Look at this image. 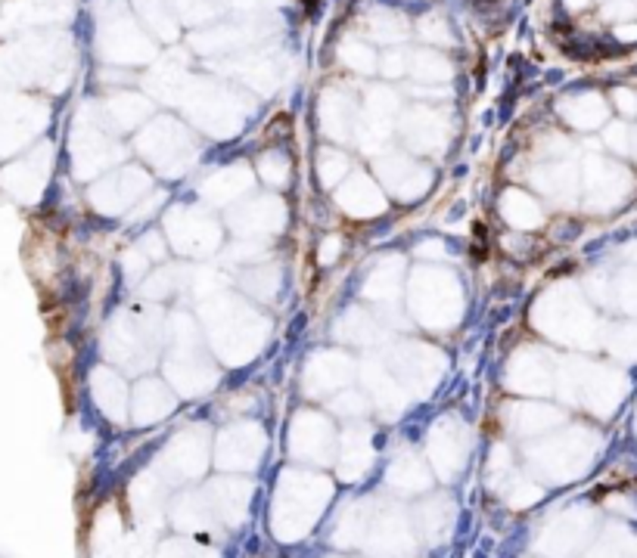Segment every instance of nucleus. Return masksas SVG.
Masks as SVG:
<instances>
[{"label":"nucleus","instance_id":"obj_1","mask_svg":"<svg viewBox=\"0 0 637 558\" xmlns=\"http://www.w3.org/2000/svg\"><path fill=\"white\" fill-rule=\"evenodd\" d=\"M203 319L214 354L227 363L252 360L258 354V348H262L264 335H268L264 317L243 298L212 295L203 308Z\"/></svg>","mask_w":637,"mask_h":558},{"label":"nucleus","instance_id":"obj_2","mask_svg":"<svg viewBox=\"0 0 637 558\" xmlns=\"http://www.w3.org/2000/svg\"><path fill=\"white\" fill-rule=\"evenodd\" d=\"M407 301H411V317L417 319L423 329L442 332L461 319L463 314V289L451 270L442 267H420L411 277L407 289Z\"/></svg>","mask_w":637,"mask_h":558},{"label":"nucleus","instance_id":"obj_3","mask_svg":"<svg viewBox=\"0 0 637 558\" xmlns=\"http://www.w3.org/2000/svg\"><path fill=\"white\" fill-rule=\"evenodd\" d=\"M165 376L184 394H205L214 385V369L205 357V348L199 341L194 317L174 314L165 323Z\"/></svg>","mask_w":637,"mask_h":558},{"label":"nucleus","instance_id":"obj_4","mask_svg":"<svg viewBox=\"0 0 637 558\" xmlns=\"http://www.w3.org/2000/svg\"><path fill=\"white\" fill-rule=\"evenodd\" d=\"M159 319L162 314L153 308L118 310L113 323L103 332V354L106 360L118 363L124 369H140V363L155 357V341H159Z\"/></svg>","mask_w":637,"mask_h":558},{"label":"nucleus","instance_id":"obj_5","mask_svg":"<svg viewBox=\"0 0 637 558\" xmlns=\"http://www.w3.org/2000/svg\"><path fill=\"white\" fill-rule=\"evenodd\" d=\"M165 242L181 258H209L221 249V223L203 205H174L165 211Z\"/></svg>","mask_w":637,"mask_h":558},{"label":"nucleus","instance_id":"obj_6","mask_svg":"<svg viewBox=\"0 0 637 558\" xmlns=\"http://www.w3.org/2000/svg\"><path fill=\"white\" fill-rule=\"evenodd\" d=\"M330 487L317 475H299L286 472L284 484H280L277 503H290V518H284L277 524V534L284 540H299L311 531V521L321 518L323 505H327Z\"/></svg>","mask_w":637,"mask_h":558},{"label":"nucleus","instance_id":"obj_7","mask_svg":"<svg viewBox=\"0 0 637 558\" xmlns=\"http://www.w3.org/2000/svg\"><path fill=\"white\" fill-rule=\"evenodd\" d=\"M150 190V177L146 171H137V168H124L118 174H109L103 177L91 186V208L106 218H118V214H128L144 192Z\"/></svg>","mask_w":637,"mask_h":558},{"label":"nucleus","instance_id":"obj_8","mask_svg":"<svg viewBox=\"0 0 637 558\" xmlns=\"http://www.w3.org/2000/svg\"><path fill=\"white\" fill-rule=\"evenodd\" d=\"M227 223L236 236L243 240H264L280 233L286 223V208L280 199L274 196H258V199H240L236 205L227 208Z\"/></svg>","mask_w":637,"mask_h":558},{"label":"nucleus","instance_id":"obj_9","mask_svg":"<svg viewBox=\"0 0 637 558\" xmlns=\"http://www.w3.org/2000/svg\"><path fill=\"white\" fill-rule=\"evenodd\" d=\"M386 367L398 378L402 388H417V382H426V388L435 385V376L444 367V357L435 348L417 345V341H402L395 351L389 354Z\"/></svg>","mask_w":637,"mask_h":558},{"label":"nucleus","instance_id":"obj_10","mask_svg":"<svg viewBox=\"0 0 637 558\" xmlns=\"http://www.w3.org/2000/svg\"><path fill=\"white\" fill-rule=\"evenodd\" d=\"M336 205H339V211L348 214V218L367 220V218H380V214L386 211V196H383V190L373 183V177L352 174L348 181H343V186H339Z\"/></svg>","mask_w":637,"mask_h":558},{"label":"nucleus","instance_id":"obj_11","mask_svg":"<svg viewBox=\"0 0 637 558\" xmlns=\"http://www.w3.org/2000/svg\"><path fill=\"white\" fill-rule=\"evenodd\" d=\"M352 378V360L345 357V351H314L308 357L305 367V388L308 394H333Z\"/></svg>","mask_w":637,"mask_h":558},{"label":"nucleus","instance_id":"obj_12","mask_svg":"<svg viewBox=\"0 0 637 558\" xmlns=\"http://www.w3.org/2000/svg\"><path fill=\"white\" fill-rule=\"evenodd\" d=\"M380 181L395 199L411 202V199L423 196L429 190V171L417 162L404 159V155H392V159L380 162Z\"/></svg>","mask_w":637,"mask_h":558},{"label":"nucleus","instance_id":"obj_13","mask_svg":"<svg viewBox=\"0 0 637 558\" xmlns=\"http://www.w3.org/2000/svg\"><path fill=\"white\" fill-rule=\"evenodd\" d=\"M249 186L252 181H249L246 168H240V165L221 168L199 183V199L205 202V208H231L246 196Z\"/></svg>","mask_w":637,"mask_h":558},{"label":"nucleus","instance_id":"obj_14","mask_svg":"<svg viewBox=\"0 0 637 558\" xmlns=\"http://www.w3.org/2000/svg\"><path fill=\"white\" fill-rule=\"evenodd\" d=\"M262 431L258 426H234L218 441V463L227 468H252L262 456Z\"/></svg>","mask_w":637,"mask_h":558},{"label":"nucleus","instance_id":"obj_15","mask_svg":"<svg viewBox=\"0 0 637 558\" xmlns=\"http://www.w3.org/2000/svg\"><path fill=\"white\" fill-rule=\"evenodd\" d=\"M91 394L94 404L109 422H124L128 413V388H124L122 376L109 367H100L91 372Z\"/></svg>","mask_w":637,"mask_h":558},{"label":"nucleus","instance_id":"obj_16","mask_svg":"<svg viewBox=\"0 0 637 558\" xmlns=\"http://www.w3.org/2000/svg\"><path fill=\"white\" fill-rule=\"evenodd\" d=\"M174 409V394L168 382L159 378H144L134 388V422L137 426H153V422L165 419Z\"/></svg>","mask_w":637,"mask_h":558},{"label":"nucleus","instance_id":"obj_17","mask_svg":"<svg viewBox=\"0 0 637 558\" xmlns=\"http://www.w3.org/2000/svg\"><path fill=\"white\" fill-rule=\"evenodd\" d=\"M398 292H402V260L398 258L380 260L364 282V298L373 308L389 310L398 304Z\"/></svg>","mask_w":637,"mask_h":558},{"label":"nucleus","instance_id":"obj_18","mask_svg":"<svg viewBox=\"0 0 637 558\" xmlns=\"http://www.w3.org/2000/svg\"><path fill=\"white\" fill-rule=\"evenodd\" d=\"M333 441L330 435V422L323 419V416L317 413H299V419H295V428L290 435V446L299 456L305 459H317V450L327 453V446Z\"/></svg>","mask_w":637,"mask_h":558},{"label":"nucleus","instance_id":"obj_19","mask_svg":"<svg viewBox=\"0 0 637 558\" xmlns=\"http://www.w3.org/2000/svg\"><path fill=\"white\" fill-rule=\"evenodd\" d=\"M28 270L44 286L56 282V277L63 273V251H59V242L50 233L35 236V242L28 245Z\"/></svg>","mask_w":637,"mask_h":558},{"label":"nucleus","instance_id":"obj_20","mask_svg":"<svg viewBox=\"0 0 637 558\" xmlns=\"http://www.w3.org/2000/svg\"><path fill=\"white\" fill-rule=\"evenodd\" d=\"M501 218L507 220L510 230H516V233H529V230H535L538 223L544 220V214H541V208L535 205V199H529L520 190H507L501 196Z\"/></svg>","mask_w":637,"mask_h":558},{"label":"nucleus","instance_id":"obj_21","mask_svg":"<svg viewBox=\"0 0 637 558\" xmlns=\"http://www.w3.org/2000/svg\"><path fill=\"white\" fill-rule=\"evenodd\" d=\"M240 286L246 289V292L255 298L258 304H274V301H277V295H280V289H284V273H280L277 264L262 260V264L249 267V270L243 273Z\"/></svg>","mask_w":637,"mask_h":558},{"label":"nucleus","instance_id":"obj_22","mask_svg":"<svg viewBox=\"0 0 637 558\" xmlns=\"http://www.w3.org/2000/svg\"><path fill=\"white\" fill-rule=\"evenodd\" d=\"M429 450H433V459L439 463V468H444V472H457V468L463 465V441H461V431H457V426H451L448 419L439 422L433 431V444H429Z\"/></svg>","mask_w":637,"mask_h":558},{"label":"nucleus","instance_id":"obj_23","mask_svg":"<svg viewBox=\"0 0 637 558\" xmlns=\"http://www.w3.org/2000/svg\"><path fill=\"white\" fill-rule=\"evenodd\" d=\"M339 472L345 475V481H358V475L364 472V468H370V444H367V435L361 431L358 426L348 428L343 435V446H339Z\"/></svg>","mask_w":637,"mask_h":558},{"label":"nucleus","instance_id":"obj_24","mask_svg":"<svg viewBox=\"0 0 637 558\" xmlns=\"http://www.w3.org/2000/svg\"><path fill=\"white\" fill-rule=\"evenodd\" d=\"M187 277L190 273H184L181 267H159V270L153 273V277H144V286H140V292H144L150 301H168L172 295L181 292L184 286H187Z\"/></svg>","mask_w":637,"mask_h":558},{"label":"nucleus","instance_id":"obj_25","mask_svg":"<svg viewBox=\"0 0 637 558\" xmlns=\"http://www.w3.org/2000/svg\"><path fill=\"white\" fill-rule=\"evenodd\" d=\"M339 338L348 341V345H370L376 338V323L370 317V310L364 308L345 310L343 319H339Z\"/></svg>","mask_w":637,"mask_h":558},{"label":"nucleus","instance_id":"obj_26","mask_svg":"<svg viewBox=\"0 0 637 558\" xmlns=\"http://www.w3.org/2000/svg\"><path fill=\"white\" fill-rule=\"evenodd\" d=\"M203 441H196L194 444V435H187V437H177L174 441V446H172V453H168L165 456V465L172 468H181V475L184 478H187V475H194V472H199V468H203ZM181 478V481H184Z\"/></svg>","mask_w":637,"mask_h":558},{"label":"nucleus","instance_id":"obj_27","mask_svg":"<svg viewBox=\"0 0 637 558\" xmlns=\"http://www.w3.org/2000/svg\"><path fill=\"white\" fill-rule=\"evenodd\" d=\"M389 484L402 490H420L426 484V475L423 468L417 465V459H395V465L389 468Z\"/></svg>","mask_w":637,"mask_h":558},{"label":"nucleus","instance_id":"obj_28","mask_svg":"<svg viewBox=\"0 0 637 558\" xmlns=\"http://www.w3.org/2000/svg\"><path fill=\"white\" fill-rule=\"evenodd\" d=\"M258 171H262L268 186H286V181H290V162L280 152H264L262 162H258Z\"/></svg>","mask_w":637,"mask_h":558},{"label":"nucleus","instance_id":"obj_29","mask_svg":"<svg viewBox=\"0 0 637 558\" xmlns=\"http://www.w3.org/2000/svg\"><path fill=\"white\" fill-rule=\"evenodd\" d=\"M345 168H348L345 155L330 152V149L321 155V162H317V171H321V181H323V186H336L339 181H343Z\"/></svg>","mask_w":637,"mask_h":558},{"label":"nucleus","instance_id":"obj_30","mask_svg":"<svg viewBox=\"0 0 637 558\" xmlns=\"http://www.w3.org/2000/svg\"><path fill=\"white\" fill-rule=\"evenodd\" d=\"M339 251H343V236H327V240L321 242V264H333V260L339 258Z\"/></svg>","mask_w":637,"mask_h":558}]
</instances>
